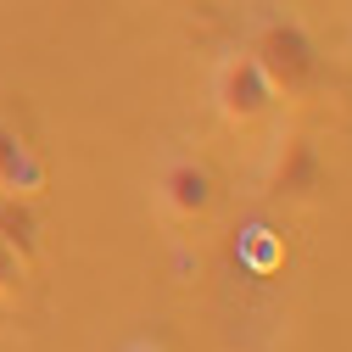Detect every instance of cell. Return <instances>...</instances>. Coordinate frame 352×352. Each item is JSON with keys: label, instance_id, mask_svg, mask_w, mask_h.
Segmentation results:
<instances>
[{"label": "cell", "instance_id": "obj_8", "mask_svg": "<svg viewBox=\"0 0 352 352\" xmlns=\"http://www.w3.org/2000/svg\"><path fill=\"white\" fill-rule=\"evenodd\" d=\"M129 352H157V346H129Z\"/></svg>", "mask_w": 352, "mask_h": 352}, {"label": "cell", "instance_id": "obj_3", "mask_svg": "<svg viewBox=\"0 0 352 352\" xmlns=\"http://www.w3.org/2000/svg\"><path fill=\"white\" fill-rule=\"evenodd\" d=\"M269 190L274 196H314L319 190V151L314 140H302V135H285L269 157Z\"/></svg>", "mask_w": 352, "mask_h": 352}, {"label": "cell", "instance_id": "obj_4", "mask_svg": "<svg viewBox=\"0 0 352 352\" xmlns=\"http://www.w3.org/2000/svg\"><path fill=\"white\" fill-rule=\"evenodd\" d=\"M157 190H162V207H168V212L196 218V212H207V207H212V173H207L196 157H173V162L162 168Z\"/></svg>", "mask_w": 352, "mask_h": 352}, {"label": "cell", "instance_id": "obj_5", "mask_svg": "<svg viewBox=\"0 0 352 352\" xmlns=\"http://www.w3.org/2000/svg\"><path fill=\"white\" fill-rule=\"evenodd\" d=\"M0 190H12L23 201H34L45 190V162H39V151L28 140H17L6 123H0Z\"/></svg>", "mask_w": 352, "mask_h": 352}, {"label": "cell", "instance_id": "obj_6", "mask_svg": "<svg viewBox=\"0 0 352 352\" xmlns=\"http://www.w3.org/2000/svg\"><path fill=\"white\" fill-rule=\"evenodd\" d=\"M0 241H6L23 263L39 252V218H34V207H28L23 196H12V190H0Z\"/></svg>", "mask_w": 352, "mask_h": 352}, {"label": "cell", "instance_id": "obj_7", "mask_svg": "<svg viewBox=\"0 0 352 352\" xmlns=\"http://www.w3.org/2000/svg\"><path fill=\"white\" fill-rule=\"evenodd\" d=\"M23 269H28V263L6 246V241H0V296H12V291H23Z\"/></svg>", "mask_w": 352, "mask_h": 352}, {"label": "cell", "instance_id": "obj_1", "mask_svg": "<svg viewBox=\"0 0 352 352\" xmlns=\"http://www.w3.org/2000/svg\"><path fill=\"white\" fill-rule=\"evenodd\" d=\"M246 51H252V62L263 73H269V84H274L280 96L314 90V78H319V45H314V34H307L296 17H263Z\"/></svg>", "mask_w": 352, "mask_h": 352}, {"label": "cell", "instance_id": "obj_2", "mask_svg": "<svg viewBox=\"0 0 352 352\" xmlns=\"http://www.w3.org/2000/svg\"><path fill=\"white\" fill-rule=\"evenodd\" d=\"M212 101H218V112H224V123L252 129V123H263L274 112L280 90L269 84V73L252 62V51H230L224 62L212 67Z\"/></svg>", "mask_w": 352, "mask_h": 352}]
</instances>
